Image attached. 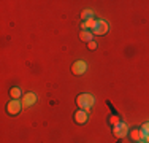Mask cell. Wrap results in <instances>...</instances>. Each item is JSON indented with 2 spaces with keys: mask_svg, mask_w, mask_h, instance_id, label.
Returning <instances> with one entry per match:
<instances>
[{
  "mask_svg": "<svg viewBox=\"0 0 149 143\" xmlns=\"http://www.w3.org/2000/svg\"><path fill=\"white\" fill-rule=\"evenodd\" d=\"M141 130H143L144 134H146V132H149V123H144L143 127H141Z\"/></svg>",
  "mask_w": 149,
  "mask_h": 143,
  "instance_id": "14",
  "label": "cell"
},
{
  "mask_svg": "<svg viewBox=\"0 0 149 143\" xmlns=\"http://www.w3.org/2000/svg\"><path fill=\"white\" fill-rule=\"evenodd\" d=\"M79 38H81V41L91 43L92 38H94V34H92V30H81L79 32Z\"/></svg>",
  "mask_w": 149,
  "mask_h": 143,
  "instance_id": "9",
  "label": "cell"
},
{
  "mask_svg": "<svg viewBox=\"0 0 149 143\" xmlns=\"http://www.w3.org/2000/svg\"><path fill=\"white\" fill-rule=\"evenodd\" d=\"M94 95H91V94H87V92H84V94H79L78 95V99H76V103H78V107H79L81 110H86V111H89V110L94 107Z\"/></svg>",
  "mask_w": 149,
  "mask_h": 143,
  "instance_id": "1",
  "label": "cell"
},
{
  "mask_svg": "<svg viewBox=\"0 0 149 143\" xmlns=\"http://www.w3.org/2000/svg\"><path fill=\"white\" fill-rule=\"evenodd\" d=\"M108 29H109V26L106 21L98 19V21H95V26L92 27V34L94 35H105L108 32Z\"/></svg>",
  "mask_w": 149,
  "mask_h": 143,
  "instance_id": "2",
  "label": "cell"
},
{
  "mask_svg": "<svg viewBox=\"0 0 149 143\" xmlns=\"http://www.w3.org/2000/svg\"><path fill=\"white\" fill-rule=\"evenodd\" d=\"M138 143H148L146 140H141V142H138Z\"/></svg>",
  "mask_w": 149,
  "mask_h": 143,
  "instance_id": "17",
  "label": "cell"
},
{
  "mask_svg": "<svg viewBox=\"0 0 149 143\" xmlns=\"http://www.w3.org/2000/svg\"><path fill=\"white\" fill-rule=\"evenodd\" d=\"M87 119H89V114H87L86 110H78V111L74 113V121H76L78 124H86Z\"/></svg>",
  "mask_w": 149,
  "mask_h": 143,
  "instance_id": "7",
  "label": "cell"
},
{
  "mask_svg": "<svg viewBox=\"0 0 149 143\" xmlns=\"http://www.w3.org/2000/svg\"><path fill=\"white\" fill-rule=\"evenodd\" d=\"M144 140L149 143V132H146V134H144Z\"/></svg>",
  "mask_w": 149,
  "mask_h": 143,
  "instance_id": "16",
  "label": "cell"
},
{
  "mask_svg": "<svg viewBox=\"0 0 149 143\" xmlns=\"http://www.w3.org/2000/svg\"><path fill=\"white\" fill-rule=\"evenodd\" d=\"M87 46H89V49H95V48H97V43L91 41V43H87Z\"/></svg>",
  "mask_w": 149,
  "mask_h": 143,
  "instance_id": "15",
  "label": "cell"
},
{
  "mask_svg": "<svg viewBox=\"0 0 149 143\" xmlns=\"http://www.w3.org/2000/svg\"><path fill=\"white\" fill-rule=\"evenodd\" d=\"M22 103L19 102V100H16V99H13V100H10L8 102V105H6V111H8L10 114H17L22 110Z\"/></svg>",
  "mask_w": 149,
  "mask_h": 143,
  "instance_id": "3",
  "label": "cell"
},
{
  "mask_svg": "<svg viewBox=\"0 0 149 143\" xmlns=\"http://www.w3.org/2000/svg\"><path fill=\"white\" fill-rule=\"evenodd\" d=\"M94 11L92 10H83V13H81V18H83L84 21H87V19H94Z\"/></svg>",
  "mask_w": 149,
  "mask_h": 143,
  "instance_id": "12",
  "label": "cell"
},
{
  "mask_svg": "<svg viewBox=\"0 0 149 143\" xmlns=\"http://www.w3.org/2000/svg\"><path fill=\"white\" fill-rule=\"evenodd\" d=\"M130 138L133 142H141L144 140V132L141 129H133V130H130Z\"/></svg>",
  "mask_w": 149,
  "mask_h": 143,
  "instance_id": "8",
  "label": "cell"
},
{
  "mask_svg": "<svg viewBox=\"0 0 149 143\" xmlns=\"http://www.w3.org/2000/svg\"><path fill=\"white\" fill-rule=\"evenodd\" d=\"M113 134H114V137H118V138H124L127 134H129V127H127L125 123H119L118 126H114V129H113Z\"/></svg>",
  "mask_w": 149,
  "mask_h": 143,
  "instance_id": "4",
  "label": "cell"
},
{
  "mask_svg": "<svg viewBox=\"0 0 149 143\" xmlns=\"http://www.w3.org/2000/svg\"><path fill=\"white\" fill-rule=\"evenodd\" d=\"M10 95H11L13 99L17 100V99L21 97V95H22V91H21L19 88H11V89H10Z\"/></svg>",
  "mask_w": 149,
  "mask_h": 143,
  "instance_id": "11",
  "label": "cell"
},
{
  "mask_svg": "<svg viewBox=\"0 0 149 143\" xmlns=\"http://www.w3.org/2000/svg\"><path fill=\"white\" fill-rule=\"evenodd\" d=\"M95 21L97 19H87V21H84L83 24H81V29H83V30H87V29H92L95 26Z\"/></svg>",
  "mask_w": 149,
  "mask_h": 143,
  "instance_id": "10",
  "label": "cell"
},
{
  "mask_svg": "<svg viewBox=\"0 0 149 143\" xmlns=\"http://www.w3.org/2000/svg\"><path fill=\"white\" fill-rule=\"evenodd\" d=\"M35 102H37V94L35 92H26L22 97V105L24 108H29V107L35 105Z\"/></svg>",
  "mask_w": 149,
  "mask_h": 143,
  "instance_id": "6",
  "label": "cell"
},
{
  "mask_svg": "<svg viewBox=\"0 0 149 143\" xmlns=\"http://www.w3.org/2000/svg\"><path fill=\"white\" fill-rule=\"evenodd\" d=\"M109 123H111L113 126H118L120 121H119V118H118V116H111V118H109Z\"/></svg>",
  "mask_w": 149,
  "mask_h": 143,
  "instance_id": "13",
  "label": "cell"
},
{
  "mask_svg": "<svg viewBox=\"0 0 149 143\" xmlns=\"http://www.w3.org/2000/svg\"><path fill=\"white\" fill-rule=\"evenodd\" d=\"M86 70H87V64L84 60H76L72 65L73 75H83V73H86Z\"/></svg>",
  "mask_w": 149,
  "mask_h": 143,
  "instance_id": "5",
  "label": "cell"
}]
</instances>
